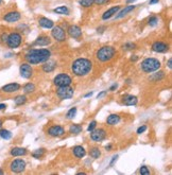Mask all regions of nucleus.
I'll use <instances>...</instances> for the list:
<instances>
[{"mask_svg": "<svg viewBox=\"0 0 172 175\" xmlns=\"http://www.w3.org/2000/svg\"><path fill=\"white\" fill-rule=\"evenodd\" d=\"M12 133H11L10 131L8 130H4V128H0V137H1L2 139H5V140H9L12 138Z\"/></svg>", "mask_w": 172, "mask_h": 175, "instance_id": "2f4dec72", "label": "nucleus"}, {"mask_svg": "<svg viewBox=\"0 0 172 175\" xmlns=\"http://www.w3.org/2000/svg\"><path fill=\"white\" fill-rule=\"evenodd\" d=\"M14 102H15V104L17 105V106H21V105H23V104H26V102H27V97L25 95H19V96H17L16 98L14 99Z\"/></svg>", "mask_w": 172, "mask_h": 175, "instance_id": "c756f323", "label": "nucleus"}, {"mask_svg": "<svg viewBox=\"0 0 172 175\" xmlns=\"http://www.w3.org/2000/svg\"><path fill=\"white\" fill-rule=\"evenodd\" d=\"M106 92H107V91H106V90H103V91H101V92H100V93H99V95H98V96H97V98H98V99H100V98H102V97H103V96H105V95H106Z\"/></svg>", "mask_w": 172, "mask_h": 175, "instance_id": "c03bdc74", "label": "nucleus"}, {"mask_svg": "<svg viewBox=\"0 0 172 175\" xmlns=\"http://www.w3.org/2000/svg\"><path fill=\"white\" fill-rule=\"evenodd\" d=\"M1 2H2V0H0V4H1Z\"/></svg>", "mask_w": 172, "mask_h": 175, "instance_id": "13d9d810", "label": "nucleus"}, {"mask_svg": "<svg viewBox=\"0 0 172 175\" xmlns=\"http://www.w3.org/2000/svg\"><path fill=\"white\" fill-rule=\"evenodd\" d=\"M116 54V50L112 46H103L100 49H98L96 53V58L99 62L102 63H106V62L111 61Z\"/></svg>", "mask_w": 172, "mask_h": 175, "instance_id": "7ed1b4c3", "label": "nucleus"}, {"mask_svg": "<svg viewBox=\"0 0 172 175\" xmlns=\"http://www.w3.org/2000/svg\"><path fill=\"white\" fill-rule=\"evenodd\" d=\"M19 72L21 78H23V79H31L33 75V68L29 63H23L19 67Z\"/></svg>", "mask_w": 172, "mask_h": 175, "instance_id": "9d476101", "label": "nucleus"}, {"mask_svg": "<svg viewBox=\"0 0 172 175\" xmlns=\"http://www.w3.org/2000/svg\"><path fill=\"white\" fill-rule=\"evenodd\" d=\"M47 134L51 137H61L65 134V128L61 125H52L48 128Z\"/></svg>", "mask_w": 172, "mask_h": 175, "instance_id": "4468645a", "label": "nucleus"}, {"mask_svg": "<svg viewBox=\"0 0 172 175\" xmlns=\"http://www.w3.org/2000/svg\"><path fill=\"white\" fill-rule=\"evenodd\" d=\"M160 62L157 60V58H148L146 60H144L141 62L140 68L144 72L146 73H151V72L157 71L158 69L160 68Z\"/></svg>", "mask_w": 172, "mask_h": 175, "instance_id": "20e7f679", "label": "nucleus"}, {"mask_svg": "<svg viewBox=\"0 0 172 175\" xmlns=\"http://www.w3.org/2000/svg\"><path fill=\"white\" fill-rule=\"evenodd\" d=\"M26 161L23 159H20V158H17V159H14L11 162L10 165V170L13 172V173H21V172L25 171L26 169Z\"/></svg>", "mask_w": 172, "mask_h": 175, "instance_id": "1a4fd4ad", "label": "nucleus"}, {"mask_svg": "<svg viewBox=\"0 0 172 175\" xmlns=\"http://www.w3.org/2000/svg\"><path fill=\"white\" fill-rule=\"evenodd\" d=\"M21 42H23V36L18 32H12V33L8 34L5 44L11 49H16L21 45Z\"/></svg>", "mask_w": 172, "mask_h": 175, "instance_id": "39448f33", "label": "nucleus"}, {"mask_svg": "<svg viewBox=\"0 0 172 175\" xmlns=\"http://www.w3.org/2000/svg\"><path fill=\"white\" fill-rule=\"evenodd\" d=\"M56 62L55 61H51L50 58L48 61H46L45 63H43V71L46 72V73H49V72H52L53 70L56 68Z\"/></svg>", "mask_w": 172, "mask_h": 175, "instance_id": "6ab92c4d", "label": "nucleus"}, {"mask_svg": "<svg viewBox=\"0 0 172 175\" xmlns=\"http://www.w3.org/2000/svg\"><path fill=\"white\" fill-rule=\"evenodd\" d=\"M104 31H105V27H99V28L97 29V32H98V33H103Z\"/></svg>", "mask_w": 172, "mask_h": 175, "instance_id": "37998d69", "label": "nucleus"}, {"mask_svg": "<svg viewBox=\"0 0 172 175\" xmlns=\"http://www.w3.org/2000/svg\"><path fill=\"white\" fill-rule=\"evenodd\" d=\"M158 23V18L156 16H151V17H149V19H148V25L150 27H155Z\"/></svg>", "mask_w": 172, "mask_h": 175, "instance_id": "f704fd0d", "label": "nucleus"}, {"mask_svg": "<svg viewBox=\"0 0 172 175\" xmlns=\"http://www.w3.org/2000/svg\"><path fill=\"white\" fill-rule=\"evenodd\" d=\"M72 83V79L70 75L67 73H58L56 77L53 79V84L56 87H61V86H70Z\"/></svg>", "mask_w": 172, "mask_h": 175, "instance_id": "423d86ee", "label": "nucleus"}, {"mask_svg": "<svg viewBox=\"0 0 172 175\" xmlns=\"http://www.w3.org/2000/svg\"><path fill=\"white\" fill-rule=\"evenodd\" d=\"M77 112H78L77 107H72V108H70L68 112H67L66 118H67V119H72V118H74V117H76V115H77Z\"/></svg>", "mask_w": 172, "mask_h": 175, "instance_id": "72a5a7b5", "label": "nucleus"}, {"mask_svg": "<svg viewBox=\"0 0 172 175\" xmlns=\"http://www.w3.org/2000/svg\"><path fill=\"white\" fill-rule=\"evenodd\" d=\"M117 158H118V155H115V156H113V158H112V160H111V162H109V166H114V163H115V161L117 160Z\"/></svg>", "mask_w": 172, "mask_h": 175, "instance_id": "79ce46f5", "label": "nucleus"}, {"mask_svg": "<svg viewBox=\"0 0 172 175\" xmlns=\"http://www.w3.org/2000/svg\"><path fill=\"white\" fill-rule=\"evenodd\" d=\"M82 132V126L80 124H71L69 128V133L72 135H78Z\"/></svg>", "mask_w": 172, "mask_h": 175, "instance_id": "cd10ccee", "label": "nucleus"}, {"mask_svg": "<svg viewBox=\"0 0 172 175\" xmlns=\"http://www.w3.org/2000/svg\"><path fill=\"white\" fill-rule=\"evenodd\" d=\"M74 90L70 86H61L56 89V96L61 99V100H66V99H70L73 97Z\"/></svg>", "mask_w": 172, "mask_h": 175, "instance_id": "0eeeda50", "label": "nucleus"}, {"mask_svg": "<svg viewBox=\"0 0 172 175\" xmlns=\"http://www.w3.org/2000/svg\"><path fill=\"white\" fill-rule=\"evenodd\" d=\"M51 56V51L49 49H31L25 54V60L30 65L43 64L48 61Z\"/></svg>", "mask_w": 172, "mask_h": 175, "instance_id": "f257e3e1", "label": "nucleus"}, {"mask_svg": "<svg viewBox=\"0 0 172 175\" xmlns=\"http://www.w3.org/2000/svg\"><path fill=\"white\" fill-rule=\"evenodd\" d=\"M7 38H8V34L7 33H3L1 35V42H7Z\"/></svg>", "mask_w": 172, "mask_h": 175, "instance_id": "a18cd8bd", "label": "nucleus"}, {"mask_svg": "<svg viewBox=\"0 0 172 175\" xmlns=\"http://www.w3.org/2000/svg\"><path fill=\"white\" fill-rule=\"evenodd\" d=\"M3 173H4V172H3V171H2V170H1V169H0V174H3Z\"/></svg>", "mask_w": 172, "mask_h": 175, "instance_id": "4d7b16f0", "label": "nucleus"}, {"mask_svg": "<svg viewBox=\"0 0 172 175\" xmlns=\"http://www.w3.org/2000/svg\"><path fill=\"white\" fill-rule=\"evenodd\" d=\"M72 153H73V155L76 156L77 158H83L86 155L85 149L83 147H81V145H77V147H74L73 149H72Z\"/></svg>", "mask_w": 172, "mask_h": 175, "instance_id": "b1692460", "label": "nucleus"}, {"mask_svg": "<svg viewBox=\"0 0 172 175\" xmlns=\"http://www.w3.org/2000/svg\"><path fill=\"white\" fill-rule=\"evenodd\" d=\"M89 155H90V157L97 159V158H99L101 156V151L98 147H93V148H90V150H89Z\"/></svg>", "mask_w": 172, "mask_h": 175, "instance_id": "bb28decb", "label": "nucleus"}, {"mask_svg": "<svg viewBox=\"0 0 172 175\" xmlns=\"http://www.w3.org/2000/svg\"><path fill=\"white\" fill-rule=\"evenodd\" d=\"M164 78H165V72L158 71V72H156V73L152 74L151 77L149 78V80L153 81V82H157V81H160L162 79H164Z\"/></svg>", "mask_w": 172, "mask_h": 175, "instance_id": "c85d7f7f", "label": "nucleus"}, {"mask_svg": "<svg viewBox=\"0 0 172 175\" xmlns=\"http://www.w3.org/2000/svg\"><path fill=\"white\" fill-rule=\"evenodd\" d=\"M120 121V116L116 114H112L106 118V123L109 125H115Z\"/></svg>", "mask_w": 172, "mask_h": 175, "instance_id": "393cba45", "label": "nucleus"}, {"mask_svg": "<svg viewBox=\"0 0 172 175\" xmlns=\"http://www.w3.org/2000/svg\"><path fill=\"white\" fill-rule=\"evenodd\" d=\"M137 102H138V99L135 96L132 95H125L122 97V103L127 106H133V105H136Z\"/></svg>", "mask_w": 172, "mask_h": 175, "instance_id": "412c9836", "label": "nucleus"}, {"mask_svg": "<svg viewBox=\"0 0 172 175\" xmlns=\"http://www.w3.org/2000/svg\"><path fill=\"white\" fill-rule=\"evenodd\" d=\"M109 1H111V0H94V3H96L97 5H103V4L109 3Z\"/></svg>", "mask_w": 172, "mask_h": 175, "instance_id": "ea45409f", "label": "nucleus"}, {"mask_svg": "<svg viewBox=\"0 0 172 175\" xmlns=\"http://www.w3.org/2000/svg\"><path fill=\"white\" fill-rule=\"evenodd\" d=\"M93 70V63L88 58H78L72 63L71 71L77 77H85Z\"/></svg>", "mask_w": 172, "mask_h": 175, "instance_id": "f03ea898", "label": "nucleus"}, {"mask_svg": "<svg viewBox=\"0 0 172 175\" xmlns=\"http://www.w3.org/2000/svg\"><path fill=\"white\" fill-rule=\"evenodd\" d=\"M51 35L56 42H63L66 40V31L61 26H54L51 31Z\"/></svg>", "mask_w": 172, "mask_h": 175, "instance_id": "6e6552de", "label": "nucleus"}, {"mask_svg": "<svg viewBox=\"0 0 172 175\" xmlns=\"http://www.w3.org/2000/svg\"><path fill=\"white\" fill-rule=\"evenodd\" d=\"M136 48V45L133 44V42H127L122 46V49L125 51H130V50H134Z\"/></svg>", "mask_w": 172, "mask_h": 175, "instance_id": "e433bc0d", "label": "nucleus"}, {"mask_svg": "<svg viewBox=\"0 0 172 175\" xmlns=\"http://www.w3.org/2000/svg\"><path fill=\"white\" fill-rule=\"evenodd\" d=\"M38 25L44 29H52L54 27V22L47 17H41L38 19Z\"/></svg>", "mask_w": 172, "mask_h": 175, "instance_id": "4be33fe9", "label": "nucleus"}, {"mask_svg": "<svg viewBox=\"0 0 172 175\" xmlns=\"http://www.w3.org/2000/svg\"><path fill=\"white\" fill-rule=\"evenodd\" d=\"M20 88H21V86L20 84H18V83H10V84L4 85L3 87L1 88V91L5 93H13V92L18 91Z\"/></svg>", "mask_w": 172, "mask_h": 175, "instance_id": "f3484780", "label": "nucleus"}, {"mask_svg": "<svg viewBox=\"0 0 172 175\" xmlns=\"http://www.w3.org/2000/svg\"><path fill=\"white\" fill-rule=\"evenodd\" d=\"M147 131V125H141L140 128H137V134H142Z\"/></svg>", "mask_w": 172, "mask_h": 175, "instance_id": "a19ab883", "label": "nucleus"}, {"mask_svg": "<svg viewBox=\"0 0 172 175\" xmlns=\"http://www.w3.org/2000/svg\"><path fill=\"white\" fill-rule=\"evenodd\" d=\"M94 95V92L93 91H90V92H88V93H86V95L84 96V98H89V97H91Z\"/></svg>", "mask_w": 172, "mask_h": 175, "instance_id": "603ef678", "label": "nucleus"}, {"mask_svg": "<svg viewBox=\"0 0 172 175\" xmlns=\"http://www.w3.org/2000/svg\"><path fill=\"white\" fill-rule=\"evenodd\" d=\"M2 124H3V122H2V120H0V128H2Z\"/></svg>", "mask_w": 172, "mask_h": 175, "instance_id": "6e6d98bb", "label": "nucleus"}, {"mask_svg": "<svg viewBox=\"0 0 172 175\" xmlns=\"http://www.w3.org/2000/svg\"><path fill=\"white\" fill-rule=\"evenodd\" d=\"M152 51L157 53H166L169 51V46L163 42H155L152 45Z\"/></svg>", "mask_w": 172, "mask_h": 175, "instance_id": "dca6fc26", "label": "nucleus"}, {"mask_svg": "<svg viewBox=\"0 0 172 175\" xmlns=\"http://www.w3.org/2000/svg\"><path fill=\"white\" fill-rule=\"evenodd\" d=\"M27 153H28L27 149H25V148H20V147H15L10 151V154L12 156H15V157H18V156H25Z\"/></svg>", "mask_w": 172, "mask_h": 175, "instance_id": "5701e85b", "label": "nucleus"}, {"mask_svg": "<svg viewBox=\"0 0 172 175\" xmlns=\"http://www.w3.org/2000/svg\"><path fill=\"white\" fill-rule=\"evenodd\" d=\"M21 14L17 11H10V12L5 13L3 16V20L7 22H17L18 20H20Z\"/></svg>", "mask_w": 172, "mask_h": 175, "instance_id": "ddd939ff", "label": "nucleus"}, {"mask_svg": "<svg viewBox=\"0 0 172 175\" xmlns=\"http://www.w3.org/2000/svg\"><path fill=\"white\" fill-rule=\"evenodd\" d=\"M137 7H138V5H134V4H131V5H128V7H124L121 11H120L119 13H117V15L115 16V19H121V18H123L124 16H127L129 13L133 12V11L135 10Z\"/></svg>", "mask_w": 172, "mask_h": 175, "instance_id": "a211bd4d", "label": "nucleus"}, {"mask_svg": "<svg viewBox=\"0 0 172 175\" xmlns=\"http://www.w3.org/2000/svg\"><path fill=\"white\" fill-rule=\"evenodd\" d=\"M53 12H54L55 14H60V15H69L70 14V10L68 9V7H65V5L55 8V9H53Z\"/></svg>", "mask_w": 172, "mask_h": 175, "instance_id": "a878e982", "label": "nucleus"}, {"mask_svg": "<svg viewBox=\"0 0 172 175\" xmlns=\"http://www.w3.org/2000/svg\"><path fill=\"white\" fill-rule=\"evenodd\" d=\"M117 87H118V84H117V83H115L114 85H112V86H111V88H109V91H113V90L117 89Z\"/></svg>", "mask_w": 172, "mask_h": 175, "instance_id": "49530a36", "label": "nucleus"}, {"mask_svg": "<svg viewBox=\"0 0 172 175\" xmlns=\"http://www.w3.org/2000/svg\"><path fill=\"white\" fill-rule=\"evenodd\" d=\"M96 126H97V121H91V122L89 123V125H88V128H87V131L88 132H91V131H94L96 128Z\"/></svg>", "mask_w": 172, "mask_h": 175, "instance_id": "58836bf2", "label": "nucleus"}, {"mask_svg": "<svg viewBox=\"0 0 172 175\" xmlns=\"http://www.w3.org/2000/svg\"><path fill=\"white\" fill-rule=\"evenodd\" d=\"M33 91H35V85L33 83H27L23 86V92L25 93H32Z\"/></svg>", "mask_w": 172, "mask_h": 175, "instance_id": "7c9ffc66", "label": "nucleus"}, {"mask_svg": "<svg viewBox=\"0 0 172 175\" xmlns=\"http://www.w3.org/2000/svg\"><path fill=\"white\" fill-rule=\"evenodd\" d=\"M158 2H159V0H150L149 1V4H156V3H158Z\"/></svg>", "mask_w": 172, "mask_h": 175, "instance_id": "09e8293b", "label": "nucleus"}, {"mask_svg": "<svg viewBox=\"0 0 172 175\" xmlns=\"http://www.w3.org/2000/svg\"><path fill=\"white\" fill-rule=\"evenodd\" d=\"M106 137V132L104 128H95L94 131L90 132V138L94 141L100 142L104 140Z\"/></svg>", "mask_w": 172, "mask_h": 175, "instance_id": "9b49d317", "label": "nucleus"}, {"mask_svg": "<svg viewBox=\"0 0 172 175\" xmlns=\"http://www.w3.org/2000/svg\"><path fill=\"white\" fill-rule=\"evenodd\" d=\"M94 4V0H80V5L83 8H90Z\"/></svg>", "mask_w": 172, "mask_h": 175, "instance_id": "c9c22d12", "label": "nucleus"}, {"mask_svg": "<svg viewBox=\"0 0 172 175\" xmlns=\"http://www.w3.org/2000/svg\"><path fill=\"white\" fill-rule=\"evenodd\" d=\"M51 44V38L49 36H46V35H41L35 39V42H33L34 46H39V47H43V46H48Z\"/></svg>", "mask_w": 172, "mask_h": 175, "instance_id": "aec40b11", "label": "nucleus"}, {"mask_svg": "<svg viewBox=\"0 0 172 175\" xmlns=\"http://www.w3.org/2000/svg\"><path fill=\"white\" fill-rule=\"evenodd\" d=\"M67 33L69 34V36L72 37V38L74 39H79L82 37V29L80 28L79 26L77 25H71L68 27V29H67Z\"/></svg>", "mask_w": 172, "mask_h": 175, "instance_id": "f8f14e48", "label": "nucleus"}, {"mask_svg": "<svg viewBox=\"0 0 172 175\" xmlns=\"http://www.w3.org/2000/svg\"><path fill=\"white\" fill-rule=\"evenodd\" d=\"M111 149H112V145L111 144H109V145H106V147H105V150L106 151H109Z\"/></svg>", "mask_w": 172, "mask_h": 175, "instance_id": "864d4df0", "label": "nucleus"}, {"mask_svg": "<svg viewBox=\"0 0 172 175\" xmlns=\"http://www.w3.org/2000/svg\"><path fill=\"white\" fill-rule=\"evenodd\" d=\"M167 66H168L169 69L172 68V58H169V60H168V62H167Z\"/></svg>", "mask_w": 172, "mask_h": 175, "instance_id": "de8ad7c7", "label": "nucleus"}, {"mask_svg": "<svg viewBox=\"0 0 172 175\" xmlns=\"http://www.w3.org/2000/svg\"><path fill=\"white\" fill-rule=\"evenodd\" d=\"M137 60H138V56H137V55H133V56L131 58V61H132V62H136Z\"/></svg>", "mask_w": 172, "mask_h": 175, "instance_id": "3c124183", "label": "nucleus"}, {"mask_svg": "<svg viewBox=\"0 0 172 175\" xmlns=\"http://www.w3.org/2000/svg\"><path fill=\"white\" fill-rule=\"evenodd\" d=\"M45 152H46V150L44 149V148H42V149L34 151V152L32 153V156H33L34 158H36V159H39L41 157H43V155L45 154Z\"/></svg>", "mask_w": 172, "mask_h": 175, "instance_id": "473e14b6", "label": "nucleus"}, {"mask_svg": "<svg viewBox=\"0 0 172 175\" xmlns=\"http://www.w3.org/2000/svg\"><path fill=\"white\" fill-rule=\"evenodd\" d=\"M139 173L144 174V175H149L150 174V170L148 169V167L146 166H141L140 169H139Z\"/></svg>", "mask_w": 172, "mask_h": 175, "instance_id": "4c0bfd02", "label": "nucleus"}, {"mask_svg": "<svg viewBox=\"0 0 172 175\" xmlns=\"http://www.w3.org/2000/svg\"><path fill=\"white\" fill-rule=\"evenodd\" d=\"M5 108H7V104H4V103H0V110L5 109Z\"/></svg>", "mask_w": 172, "mask_h": 175, "instance_id": "8fccbe9b", "label": "nucleus"}, {"mask_svg": "<svg viewBox=\"0 0 172 175\" xmlns=\"http://www.w3.org/2000/svg\"><path fill=\"white\" fill-rule=\"evenodd\" d=\"M120 9H121V7H120V5H116V7L109 8V10H106L105 12L102 14V16H101L102 20H107V19H109V18L114 17V16L120 11Z\"/></svg>", "mask_w": 172, "mask_h": 175, "instance_id": "2eb2a0df", "label": "nucleus"}, {"mask_svg": "<svg viewBox=\"0 0 172 175\" xmlns=\"http://www.w3.org/2000/svg\"><path fill=\"white\" fill-rule=\"evenodd\" d=\"M134 1H135V0H127L128 3H131V2H134Z\"/></svg>", "mask_w": 172, "mask_h": 175, "instance_id": "5fc2aeb1", "label": "nucleus"}]
</instances>
